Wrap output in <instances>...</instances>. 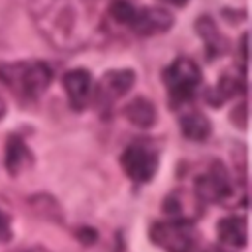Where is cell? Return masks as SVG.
Segmentation results:
<instances>
[{
  "label": "cell",
  "mask_w": 252,
  "mask_h": 252,
  "mask_svg": "<svg viewBox=\"0 0 252 252\" xmlns=\"http://www.w3.org/2000/svg\"><path fill=\"white\" fill-rule=\"evenodd\" d=\"M30 12L37 30L57 49H77L87 41L85 24L93 12H81L75 0H30Z\"/></svg>",
  "instance_id": "obj_1"
},
{
  "label": "cell",
  "mask_w": 252,
  "mask_h": 252,
  "mask_svg": "<svg viewBox=\"0 0 252 252\" xmlns=\"http://www.w3.org/2000/svg\"><path fill=\"white\" fill-rule=\"evenodd\" d=\"M51 79L53 71L45 61L0 63V81L20 100H37L51 85Z\"/></svg>",
  "instance_id": "obj_2"
},
{
  "label": "cell",
  "mask_w": 252,
  "mask_h": 252,
  "mask_svg": "<svg viewBox=\"0 0 252 252\" xmlns=\"http://www.w3.org/2000/svg\"><path fill=\"white\" fill-rule=\"evenodd\" d=\"M150 240L165 252H193L199 242V232L191 220L169 219L150 226Z\"/></svg>",
  "instance_id": "obj_3"
},
{
  "label": "cell",
  "mask_w": 252,
  "mask_h": 252,
  "mask_svg": "<svg viewBox=\"0 0 252 252\" xmlns=\"http://www.w3.org/2000/svg\"><path fill=\"white\" fill-rule=\"evenodd\" d=\"M201 69L199 65L189 57H177L165 71H163V83L167 87L171 104L181 106L193 98L201 85Z\"/></svg>",
  "instance_id": "obj_4"
},
{
  "label": "cell",
  "mask_w": 252,
  "mask_h": 252,
  "mask_svg": "<svg viewBox=\"0 0 252 252\" xmlns=\"http://www.w3.org/2000/svg\"><path fill=\"white\" fill-rule=\"evenodd\" d=\"M195 195L203 203L205 201H211V203H228L232 199V195H234L232 181H230V175H228V171L224 169V165L220 161H213L211 167L197 177Z\"/></svg>",
  "instance_id": "obj_5"
},
{
  "label": "cell",
  "mask_w": 252,
  "mask_h": 252,
  "mask_svg": "<svg viewBox=\"0 0 252 252\" xmlns=\"http://www.w3.org/2000/svg\"><path fill=\"white\" fill-rule=\"evenodd\" d=\"M120 165L132 181L148 183L158 171V154L144 144H130L120 156Z\"/></svg>",
  "instance_id": "obj_6"
},
{
  "label": "cell",
  "mask_w": 252,
  "mask_h": 252,
  "mask_svg": "<svg viewBox=\"0 0 252 252\" xmlns=\"http://www.w3.org/2000/svg\"><path fill=\"white\" fill-rule=\"evenodd\" d=\"M173 26V16L158 6H146V8H136V14L132 18L130 28L138 33V35H156V33H163Z\"/></svg>",
  "instance_id": "obj_7"
},
{
  "label": "cell",
  "mask_w": 252,
  "mask_h": 252,
  "mask_svg": "<svg viewBox=\"0 0 252 252\" xmlns=\"http://www.w3.org/2000/svg\"><path fill=\"white\" fill-rule=\"evenodd\" d=\"M136 75L132 69H112L102 75L98 85V100L104 104H112L118 98H122L134 85Z\"/></svg>",
  "instance_id": "obj_8"
},
{
  "label": "cell",
  "mask_w": 252,
  "mask_h": 252,
  "mask_svg": "<svg viewBox=\"0 0 252 252\" xmlns=\"http://www.w3.org/2000/svg\"><path fill=\"white\" fill-rule=\"evenodd\" d=\"M63 87L69 98V104L75 110H83L93 93V77L87 69H71L63 75Z\"/></svg>",
  "instance_id": "obj_9"
},
{
  "label": "cell",
  "mask_w": 252,
  "mask_h": 252,
  "mask_svg": "<svg viewBox=\"0 0 252 252\" xmlns=\"http://www.w3.org/2000/svg\"><path fill=\"white\" fill-rule=\"evenodd\" d=\"M33 161L32 150L28 148V144L20 138V136H10L6 142V154H4V163L10 175H18L22 173L26 167H30Z\"/></svg>",
  "instance_id": "obj_10"
},
{
  "label": "cell",
  "mask_w": 252,
  "mask_h": 252,
  "mask_svg": "<svg viewBox=\"0 0 252 252\" xmlns=\"http://www.w3.org/2000/svg\"><path fill=\"white\" fill-rule=\"evenodd\" d=\"M217 234L220 242L232 248H244L248 242V224L244 217H224L217 222Z\"/></svg>",
  "instance_id": "obj_11"
},
{
  "label": "cell",
  "mask_w": 252,
  "mask_h": 252,
  "mask_svg": "<svg viewBox=\"0 0 252 252\" xmlns=\"http://www.w3.org/2000/svg\"><path fill=\"white\" fill-rule=\"evenodd\" d=\"M124 116L130 124L138 126V128H150L156 124V106L152 104V100H148L146 96H136L132 98L126 108H124Z\"/></svg>",
  "instance_id": "obj_12"
},
{
  "label": "cell",
  "mask_w": 252,
  "mask_h": 252,
  "mask_svg": "<svg viewBox=\"0 0 252 252\" xmlns=\"http://www.w3.org/2000/svg\"><path fill=\"white\" fill-rule=\"evenodd\" d=\"M195 30H197V33L201 35V39L205 41L207 51H209V57H215V55L224 53L226 39L220 35V32L217 30V26H215V22H213L211 18H207V16L199 18Z\"/></svg>",
  "instance_id": "obj_13"
},
{
  "label": "cell",
  "mask_w": 252,
  "mask_h": 252,
  "mask_svg": "<svg viewBox=\"0 0 252 252\" xmlns=\"http://www.w3.org/2000/svg\"><path fill=\"white\" fill-rule=\"evenodd\" d=\"M181 132L187 140L203 142L211 136V120L201 112H187L181 118Z\"/></svg>",
  "instance_id": "obj_14"
},
{
  "label": "cell",
  "mask_w": 252,
  "mask_h": 252,
  "mask_svg": "<svg viewBox=\"0 0 252 252\" xmlns=\"http://www.w3.org/2000/svg\"><path fill=\"white\" fill-rule=\"evenodd\" d=\"M108 14L110 18L116 22V24H122V26H130L132 24V18L136 14V8L132 2L128 0H112L108 4Z\"/></svg>",
  "instance_id": "obj_15"
},
{
  "label": "cell",
  "mask_w": 252,
  "mask_h": 252,
  "mask_svg": "<svg viewBox=\"0 0 252 252\" xmlns=\"http://www.w3.org/2000/svg\"><path fill=\"white\" fill-rule=\"evenodd\" d=\"M12 238V226H10V219L8 215L0 209V244H6L10 242Z\"/></svg>",
  "instance_id": "obj_16"
},
{
  "label": "cell",
  "mask_w": 252,
  "mask_h": 252,
  "mask_svg": "<svg viewBox=\"0 0 252 252\" xmlns=\"http://www.w3.org/2000/svg\"><path fill=\"white\" fill-rule=\"evenodd\" d=\"M79 238L85 240V242H94V240H96V230H91V228L87 230V228H85V230L79 232Z\"/></svg>",
  "instance_id": "obj_17"
},
{
  "label": "cell",
  "mask_w": 252,
  "mask_h": 252,
  "mask_svg": "<svg viewBox=\"0 0 252 252\" xmlns=\"http://www.w3.org/2000/svg\"><path fill=\"white\" fill-rule=\"evenodd\" d=\"M161 2H165V4H171V6H177V8H181V6H185L189 0H161Z\"/></svg>",
  "instance_id": "obj_18"
},
{
  "label": "cell",
  "mask_w": 252,
  "mask_h": 252,
  "mask_svg": "<svg viewBox=\"0 0 252 252\" xmlns=\"http://www.w3.org/2000/svg\"><path fill=\"white\" fill-rule=\"evenodd\" d=\"M22 252H49V250L43 248V246H32V248H26V250H22Z\"/></svg>",
  "instance_id": "obj_19"
},
{
  "label": "cell",
  "mask_w": 252,
  "mask_h": 252,
  "mask_svg": "<svg viewBox=\"0 0 252 252\" xmlns=\"http://www.w3.org/2000/svg\"><path fill=\"white\" fill-rule=\"evenodd\" d=\"M4 114H6V102H4V98L0 96V118H4Z\"/></svg>",
  "instance_id": "obj_20"
},
{
  "label": "cell",
  "mask_w": 252,
  "mask_h": 252,
  "mask_svg": "<svg viewBox=\"0 0 252 252\" xmlns=\"http://www.w3.org/2000/svg\"><path fill=\"white\" fill-rule=\"evenodd\" d=\"M203 252H226V250H222V248H219V246H209V248L203 250Z\"/></svg>",
  "instance_id": "obj_21"
}]
</instances>
